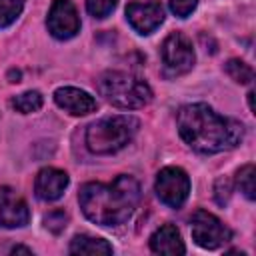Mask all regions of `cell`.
<instances>
[{"label":"cell","instance_id":"obj_13","mask_svg":"<svg viewBox=\"0 0 256 256\" xmlns=\"http://www.w3.org/2000/svg\"><path fill=\"white\" fill-rule=\"evenodd\" d=\"M150 250L156 254H168V256H178L184 254V242L180 238V232L172 224L160 226L152 236H150Z\"/></svg>","mask_w":256,"mask_h":256},{"label":"cell","instance_id":"obj_11","mask_svg":"<svg viewBox=\"0 0 256 256\" xmlns=\"http://www.w3.org/2000/svg\"><path fill=\"white\" fill-rule=\"evenodd\" d=\"M54 102L60 108H64L66 112L74 114V116H86V114L94 112L96 106H98L96 100L88 92H84L80 88H74V86H62V88H58L54 92Z\"/></svg>","mask_w":256,"mask_h":256},{"label":"cell","instance_id":"obj_3","mask_svg":"<svg viewBox=\"0 0 256 256\" xmlns=\"http://www.w3.org/2000/svg\"><path fill=\"white\" fill-rule=\"evenodd\" d=\"M96 88L118 108H142L152 100V90L142 78L120 70H108L100 74Z\"/></svg>","mask_w":256,"mask_h":256},{"label":"cell","instance_id":"obj_14","mask_svg":"<svg viewBox=\"0 0 256 256\" xmlns=\"http://www.w3.org/2000/svg\"><path fill=\"white\" fill-rule=\"evenodd\" d=\"M68 252L70 254H112V246L102 240V238H94V236H88V234H78L72 238L70 246H68Z\"/></svg>","mask_w":256,"mask_h":256},{"label":"cell","instance_id":"obj_1","mask_svg":"<svg viewBox=\"0 0 256 256\" xmlns=\"http://www.w3.org/2000/svg\"><path fill=\"white\" fill-rule=\"evenodd\" d=\"M182 140L200 154H216L236 148L244 138V126L216 114L208 104H186L176 114Z\"/></svg>","mask_w":256,"mask_h":256},{"label":"cell","instance_id":"obj_12","mask_svg":"<svg viewBox=\"0 0 256 256\" xmlns=\"http://www.w3.org/2000/svg\"><path fill=\"white\" fill-rule=\"evenodd\" d=\"M66 186H68V174L58 168H42L34 182L36 196L46 202L58 200L64 194Z\"/></svg>","mask_w":256,"mask_h":256},{"label":"cell","instance_id":"obj_24","mask_svg":"<svg viewBox=\"0 0 256 256\" xmlns=\"http://www.w3.org/2000/svg\"><path fill=\"white\" fill-rule=\"evenodd\" d=\"M248 106H250V110L254 112V92H252V90L248 92Z\"/></svg>","mask_w":256,"mask_h":256},{"label":"cell","instance_id":"obj_4","mask_svg":"<svg viewBox=\"0 0 256 256\" xmlns=\"http://www.w3.org/2000/svg\"><path fill=\"white\" fill-rule=\"evenodd\" d=\"M138 126L140 122L134 116H108L96 120L86 130V146L94 154H114L132 142Z\"/></svg>","mask_w":256,"mask_h":256},{"label":"cell","instance_id":"obj_10","mask_svg":"<svg viewBox=\"0 0 256 256\" xmlns=\"http://www.w3.org/2000/svg\"><path fill=\"white\" fill-rule=\"evenodd\" d=\"M28 220H30V212L24 198L18 196L12 188L0 186V226L20 228L28 224Z\"/></svg>","mask_w":256,"mask_h":256},{"label":"cell","instance_id":"obj_2","mask_svg":"<svg viewBox=\"0 0 256 256\" xmlns=\"http://www.w3.org/2000/svg\"><path fill=\"white\" fill-rule=\"evenodd\" d=\"M140 200V186L132 176H118L110 184L88 182L80 188L78 202L88 220L100 226L126 222Z\"/></svg>","mask_w":256,"mask_h":256},{"label":"cell","instance_id":"obj_6","mask_svg":"<svg viewBox=\"0 0 256 256\" xmlns=\"http://www.w3.org/2000/svg\"><path fill=\"white\" fill-rule=\"evenodd\" d=\"M190 192V178L188 174L178 166H166L156 176V194L158 198L170 206L180 208Z\"/></svg>","mask_w":256,"mask_h":256},{"label":"cell","instance_id":"obj_7","mask_svg":"<svg viewBox=\"0 0 256 256\" xmlns=\"http://www.w3.org/2000/svg\"><path fill=\"white\" fill-rule=\"evenodd\" d=\"M160 54H162L164 70H166L170 76L186 74V72L194 66V50H192V44H190V40H188L184 34H180V32H172V34L162 42Z\"/></svg>","mask_w":256,"mask_h":256},{"label":"cell","instance_id":"obj_16","mask_svg":"<svg viewBox=\"0 0 256 256\" xmlns=\"http://www.w3.org/2000/svg\"><path fill=\"white\" fill-rule=\"evenodd\" d=\"M224 70H226V74H228L234 82H238V84H250V82L254 80V70H252L246 62H242V60H238V58L228 60L226 66H224Z\"/></svg>","mask_w":256,"mask_h":256},{"label":"cell","instance_id":"obj_23","mask_svg":"<svg viewBox=\"0 0 256 256\" xmlns=\"http://www.w3.org/2000/svg\"><path fill=\"white\" fill-rule=\"evenodd\" d=\"M10 254H32V250L30 248H24V246H14L10 250Z\"/></svg>","mask_w":256,"mask_h":256},{"label":"cell","instance_id":"obj_20","mask_svg":"<svg viewBox=\"0 0 256 256\" xmlns=\"http://www.w3.org/2000/svg\"><path fill=\"white\" fill-rule=\"evenodd\" d=\"M118 0H86V8L94 18H106Z\"/></svg>","mask_w":256,"mask_h":256},{"label":"cell","instance_id":"obj_5","mask_svg":"<svg viewBox=\"0 0 256 256\" xmlns=\"http://www.w3.org/2000/svg\"><path fill=\"white\" fill-rule=\"evenodd\" d=\"M190 230H192V238L198 246L214 250L220 248L222 244H226L232 238V232L228 226L222 224V220H218L214 214L206 212V210H196L190 218Z\"/></svg>","mask_w":256,"mask_h":256},{"label":"cell","instance_id":"obj_17","mask_svg":"<svg viewBox=\"0 0 256 256\" xmlns=\"http://www.w3.org/2000/svg\"><path fill=\"white\" fill-rule=\"evenodd\" d=\"M12 106L22 112V114H30V112H36L42 108V94L36 92V90H30V92H24V94H18L12 98Z\"/></svg>","mask_w":256,"mask_h":256},{"label":"cell","instance_id":"obj_22","mask_svg":"<svg viewBox=\"0 0 256 256\" xmlns=\"http://www.w3.org/2000/svg\"><path fill=\"white\" fill-rule=\"evenodd\" d=\"M198 0H170V8L176 16L186 18L188 14H192V10L196 8Z\"/></svg>","mask_w":256,"mask_h":256},{"label":"cell","instance_id":"obj_8","mask_svg":"<svg viewBox=\"0 0 256 256\" xmlns=\"http://www.w3.org/2000/svg\"><path fill=\"white\" fill-rule=\"evenodd\" d=\"M48 30L58 40H68L80 30V18L70 0H54L48 12Z\"/></svg>","mask_w":256,"mask_h":256},{"label":"cell","instance_id":"obj_9","mask_svg":"<svg viewBox=\"0 0 256 256\" xmlns=\"http://www.w3.org/2000/svg\"><path fill=\"white\" fill-rule=\"evenodd\" d=\"M126 18L130 26L140 34L154 32L162 20H164V8L156 0H144V2H130L126 6Z\"/></svg>","mask_w":256,"mask_h":256},{"label":"cell","instance_id":"obj_19","mask_svg":"<svg viewBox=\"0 0 256 256\" xmlns=\"http://www.w3.org/2000/svg\"><path fill=\"white\" fill-rule=\"evenodd\" d=\"M66 224H68V214L64 210H52L44 216V226L54 234H60L66 228Z\"/></svg>","mask_w":256,"mask_h":256},{"label":"cell","instance_id":"obj_21","mask_svg":"<svg viewBox=\"0 0 256 256\" xmlns=\"http://www.w3.org/2000/svg\"><path fill=\"white\" fill-rule=\"evenodd\" d=\"M230 196H232V182H230V178L220 176L216 180V184H214V198H216V202L220 206H226Z\"/></svg>","mask_w":256,"mask_h":256},{"label":"cell","instance_id":"obj_18","mask_svg":"<svg viewBox=\"0 0 256 256\" xmlns=\"http://www.w3.org/2000/svg\"><path fill=\"white\" fill-rule=\"evenodd\" d=\"M24 0H0V28L10 26L22 12Z\"/></svg>","mask_w":256,"mask_h":256},{"label":"cell","instance_id":"obj_25","mask_svg":"<svg viewBox=\"0 0 256 256\" xmlns=\"http://www.w3.org/2000/svg\"><path fill=\"white\" fill-rule=\"evenodd\" d=\"M18 78H20V72H18V70H16V72L12 70V72H10V82H18Z\"/></svg>","mask_w":256,"mask_h":256},{"label":"cell","instance_id":"obj_15","mask_svg":"<svg viewBox=\"0 0 256 256\" xmlns=\"http://www.w3.org/2000/svg\"><path fill=\"white\" fill-rule=\"evenodd\" d=\"M236 184H238L240 192L248 200H254L256 198V168H254V164H246V166H242L238 170Z\"/></svg>","mask_w":256,"mask_h":256}]
</instances>
